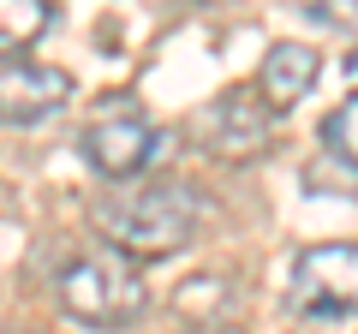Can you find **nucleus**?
<instances>
[{"label": "nucleus", "mask_w": 358, "mask_h": 334, "mask_svg": "<svg viewBox=\"0 0 358 334\" xmlns=\"http://www.w3.org/2000/svg\"><path fill=\"white\" fill-rule=\"evenodd\" d=\"M346 78H352V84H358V54H352V60H346Z\"/></svg>", "instance_id": "9d476101"}, {"label": "nucleus", "mask_w": 358, "mask_h": 334, "mask_svg": "<svg viewBox=\"0 0 358 334\" xmlns=\"http://www.w3.org/2000/svg\"><path fill=\"white\" fill-rule=\"evenodd\" d=\"M293 305L305 317H352L358 310V245H305L293 263Z\"/></svg>", "instance_id": "20e7f679"}, {"label": "nucleus", "mask_w": 358, "mask_h": 334, "mask_svg": "<svg viewBox=\"0 0 358 334\" xmlns=\"http://www.w3.org/2000/svg\"><path fill=\"white\" fill-rule=\"evenodd\" d=\"M54 24L48 0H0V54H24Z\"/></svg>", "instance_id": "6e6552de"}, {"label": "nucleus", "mask_w": 358, "mask_h": 334, "mask_svg": "<svg viewBox=\"0 0 358 334\" xmlns=\"http://www.w3.org/2000/svg\"><path fill=\"white\" fill-rule=\"evenodd\" d=\"M72 102V72L36 60H0V126H42Z\"/></svg>", "instance_id": "423d86ee"}, {"label": "nucleus", "mask_w": 358, "mask_h": 334, "mask_svg": "<svg viewBox=\"0 0 358 334\" xmlns=\"http://www.w3.org/2000/svg\"><path fill=\"white\" fill-rule=\"evenodd\" d=\"M197 138L209 155H227V161H251L275 143V108L251 90H227L197 114Z\"/></svg>", "instance_id": "39448f33"}, {"label": "nucleus", "mask_w": 358, "mask_h": 334, "mask_svg": "<svg viewBox=\"0 0 358 334\" xmlns=\"http://www.w3.org/2000/svg\"><path fill=\"white\" fill-rule=\"evenodd\" d=\"M322 143H329V155H341V161L358 167V96L346 108H334L329 126H322Z\"/></svg>", "instance_id": "1a4fd4ad"}, {"label": "nucleus", "mask_w": 358, "mask_h": 334, "mask_svg": "<svg viewBox=\"0 0 358 334\" xmlns=\"http://www.w3.org/2000/svg\"><path fill=\"white\" fill-rule=\"evenodd\" d=\"M317 48H305V42H275V48L263 54V72H257V96H263L275 114H287L293 102H305L310 84H317Z\"/></svg>", "instance_id": "0eeeda50"}, {"label": "nucleus", "mask_w": 358, "mask_h": 334, "mask_svg": "<svg viewBox=\"0 0 358 334\" xmlns=\"http://www.w3.org/2000/svg\"><path fill=\"white\" fill-rule=\"evenodd\" d=\"M155 150H162V131L150 126V114H143L138 102H108L102 114L84 126V161L96 167V173H108V180H131V173H143V167L155 161Z\"/></svg>", "instance_id": "7ed1b4c3"}, {"label": "nucleus", "mask_w": 358, "mask_h": 334, "mask_svg": "<svg viewBox=\"0 0 358 334\" xmlns=\"http://www.w3.org/2000/svg\"><path fill=\"white\" fill-rule=\"evenodd\" d=\"M197 203L192 185L179 180H150V185H126V191L96 203V233L114 245L120 257H167L197 233Z\"/></svg>", "instance_id": "f257e3e1"}, {"label": "nucleus", "mask_w": 358, "mask_h": 334, "mask_svg": "<svg viewBox=\"0 0 358 334\" xmlns=\"http://www.w3.org/2000/svg\"><path fill=\"white\" fill-rule=\"evenodd\" d=\"M60 310L90 328H126L150 310V286L120 251H90L60 269Z\"/></svg>", "instance_id": "f03ea898"}]
</instances>
